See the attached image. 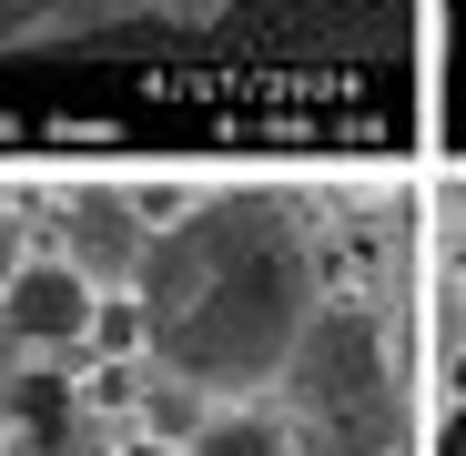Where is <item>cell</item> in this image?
Here are the masks:
<instances>
[{"label": "cell", "mask_w": 466, "mask_h": 456, "mask_svg": "<svg viewBox=\"0 0 466 456\" xmlns=\"http://www.w3.org/2000/svg\"><path fill=\"white\" fill-rule=\"evenodd\" d=\"M11 426H21V436H0V456H112L51 386H31V375H21V416H11Z\"/></svg>", "instance_id": "obj_5"}, {"label": "cell", "mask_w": 466, "mask_h": 456, "mask_svg": "<svg viewBox=\"0 0 466 456\" xmlns=\"http://www.w3.org/2000/svg\"><path fill=\"white\" fill-rule=\"evenodd\" d=\"M446 456H466V375H456V426H446Z\"/></svg>", "instance_id": "obj_9"}, {"label": "cell", "mask_w": 466, "mask_h": 456, "mask_svg": "<svg viewBox=\"0 0 466 456\" xmlns=\"http://www.w3.org/2000/svg\"><path fill=\"white\" fill-rule=\"evenodd\" d=\"M142 416H152V436H173V446H193V436L213 426V396H193V386H173V375H163V386L142 396Z\"/></svg>", "instance_id": "obj_7"}, {"label": "cell", "mask_w": 466, "mask_h": 456, "mask_svg": "<svg viewBox=\"0 0 466 456\" xmlns=\"http://www.w3.org/2000/svg\"><path fill=\"white\" fill-rule=\"evenodd\" d=\"M284 426L315 446V456H385L406 436V406H396V365H385V335L355 304H315L294 365H284Z\"/></svg>", "instance_id": "obj_2"}, {"label": "cell", "mask_w": 466, "mask_h": 456, "mask_svg": "<svg viewBox=\"0 0 466 456\" xmlns=\"http://www.w3.org/2000/svg\"><path fill=\"white\" fill-rule=\"evenodd\" d=\"M193 456H294V426L264 406H213V426L193 436Z\"/></svg>", "instance_id": "obj_6"}, {"label": "cell", "mask_w": 466, "mask_h": 456, "mask_svg": "<svg viewBox=\"0 0 466 456\" xmlns=\"http://www.w3.org/2000/svg\"><path fill=\"white\" fill-rule=\"evenodd\" d=\"M21 345H11V325H0V436H11V416H21Z\"/></svg>", "instance_id": "obj_8"}, {"label": "cell", "mask_w": 466, "mask_h": 456, "mask_svg": "<svg viewBox=\"0 0 466 456\" xmlns=\"http://www.w3.org/2000/svg\"><path fill=\"white\" fill-rule=\"evenodd\" d=\"M142 254H152V223L132 213V193H102V183H82V193L61 203V264L82 274L92 294H132Z\"/></svg>", "instance_id": "obj_3"}, {"label": "cell", "mask_w": 466, "mask_h": 456, "mask_svg": "<svg viewBox=\"0 0 466 456\" xmlns=\"http://www.w3.org/2000/svg\"><path fill=\"white\" fill-rule=\"evenodd\" d=\"M315 304H325L315 294V244H304L284 193L183 203L132 274L142 345L163 355L173 386H193L213 406H244V396L284 386Z\"/></svg>", "instance_id": "obj_1"}, {"label": "cell", "mask_w": 466, "mask_h": 456, "mask_svg": "<svg viewBox=\"0 0 466 456\" xmlns=\"http://www.w3.org/2000/svg\"><path fill=\"white\" fill-rule=\"evenodd\" d=\"M92 284L71 274V264H21L11 284H0V325H11V345L31 355V345H82L92 335Z\"/></svg>", "instance_id": "obj_4"}]
</instances>
